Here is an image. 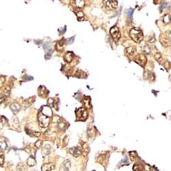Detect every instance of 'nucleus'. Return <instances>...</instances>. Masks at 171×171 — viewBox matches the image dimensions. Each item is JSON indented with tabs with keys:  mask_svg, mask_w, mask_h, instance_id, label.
I'll return each mask as SVG.
<instances>
[{
	"mask_svg": "<svg viewBox=\"0 0 171 171\" xmlns=\"http://www.w3.org/2000/svg\"><path fill=\"white\" fill-rule=\"evenodd\" d=\"M49 121H50V117L44 115L42 112L39 115V123L41 127L43 128L47 127L49 124Z\"/></svg>",
	"mask_w": 171,
	"mask_h": 171,
	"instance_id": "2",
	"label": "nucleus"
},
{
	"mask_svg": "<svg viewBox=\"0 0 171 171\" xmlns=\"http://www.w3.org/2000/svg\"><path fill=\"white\" fill-rule=\"evenodd\" d=\"M4 156L2 155V154H1V162H0V164H1V165H3V164H4Z\"/></svg>",
	"mask_w": 171,
	"mask_h": 171,
	"instance_id": "31",
	"label": "nucleus"
},
{
	"mask_svg": "<svg viewBox=\"0 0 171 171\" xmlns=\"http://www.w3.org/2000/svg\"><path fill=\"white\" fill-rule=\"evenodd\" d=\"M42 113H43L44 115L47 116L48 117H51L52 116V111L47 106H45L43 107V110H42Z\"/></svg>",
	"mask_w": 171,
	"mask_h": 171,
	"instance_id": "10",
	"label": "nucleus"
},
{
	"mask_svg": "<svg viewBox=\"0 0 171 171\" xmlns=\"http://www.w3.org/2000/svg\"><path fill=\"white\" fill-rule=\"evenodd\" d=\"M0 145H1V150L6 149V148H7V144H6V142L5 141H2V140H1Z\"/></svg>",
	"mask_w": 171,
	"mask_h": 171,
	"instance_id": "21",
	"label": "nucleus"
},
{
	"mask_svg": "<svg viewBox=\"0 0 171 171\" xmlns=\"http://www.w3.org/2000/svg\"><path fill=\"white\" fill-rule=\"evenodd\" d=\"M54 169H55V166H54V164H53L51 163L45 164L41 167L42 171H52Z\"/></svg>",
	"mask_w": 171,
	"mask_h": 171,
	"instance_id": "8",
	"label": "nucleus"
},
{
	"mask_svg": "<svg viewBox=\"0 0 171 171\" xmlns=\"http://www.w3.org/2000/svg\"><path fill=\"white\" fill-rule=\"evenodd\" d=\"M59 171H68V168L66 167L65 166H64V165H63V164H62V165L60 166Z\"/></svg>",
	"mask_w": 171,
	"mask_h": 171,
	"instance_id": "27",
	"label": "nucleus"
},
{
	"mask_svg": "<svg viewBox=\"0 0 171 171\" xmlns=\"http://www.w3.org/2000/svg\"><path fill=\"white\" fill-rule=\"evenodd\" d=\"M63 44H64V39H62L58 43H57V49H61L63 47Z\"/></svg>",
	"mask_w": 171,
	"mask_h": 171,
	"instance_id": "20",
	"label": "nucleus"
},
{
	"mask_svg": "<svg viewBox=\"0 0 171 171\" xmlns=\"http://www.w3.org/2000/svg\"><path fill=\"white\" fill-rule=\"evenodd\" d=\"M103 4L108 10H114L117 8L116 0H103Z\"/></svg>",
	"mask_w": 171,
	"mask_h": 171,
	"instance_id": "4",
	"label": "nucleus"
},
{
	"mask_svg": "<svg viewBox=\"0 0 171 171\" xmlns=\"http://www.w3.org/2000/svg\"><path fill=\"white\" fill-rule=\"evenodd\" d=\"M17 171H27V167L23 163H20L17 167Z\"/></svg>",
	"mask_w": 171,
	"mask_h": 171,
	"instance_id": "14",
	"label": "nucleus"
},
{
	"mask_svg": "<svg viewBox=\"0 0 171 171\" xmlns=\"http://www.w3.org/2000/svg\"><path fill=\"white\" fill-rule=\"evenodd\" d=\"M129 154H130V158H131V159H132V161H134V159H136V158L137 156L136 152L132 151V152H130V153Z\"/></svg>",
	"mask_w": 171,
	"mask_h": 171,
	"instance_id": "23",
	"label": "nucleus"
},
{
	"mask_svg": "<svg viewBox=\"0 0 171 171\" xmlns=\"http://www.w3.org/2000/svg\"><path fill=\"white\" fill-rule=\"evenodd\" d=\"M27 165L29 166L32 167L35 166V164H36V159H35L34 156H30V158L27 159Z\"/></svg>",
	"mask_w": 171,
	"mask_h": 171,
	"instance_id": "12",
	"label": "nucleus"
},
{
	"mask_svg": "<svg viewBox=\"0 0 171 171\" xmlns=\"http://www.w3.org/2000/svg\"><path fill=\"white\" fill-rule=\"evenodd\" d=\"M47 103H48V105H49V106H51V107L53 106V100L52 99H49L48 100Z\"/></svg>",
	"mask_w": 171,
	"mask_h": 171,
	"instance_id": "28",
	"label": "nucleus"
},
{
	"mask_svg": "<svg viewBox=\"0 0 171 171\" xmlns=\"http://www.w3.org/2000/svg\"><path fill=\"white\" fill-rule=\"evenodd\" d=\"M69 153L75 158L79 157L81 155V151H79V149L77 147H73V148L70 149H69Z\"/></svg>",
	"mask_w": 171,
	"mask_h": 171,
	"instance_id": "9",
	"label": "nucleus"
},
{
	"mask_svg": "<svg viewBox=\"0 0 171 171\" xmlns=\"http://www.w3.org/2000/svg\"><path fill=\"white\" fill-rule=\"evenodd\" d=\"M130 36L131 38L136 43H140L143 39V34L141 30L138 28H132L130 30Z\"/></svg>",
	"mask_w": 171,
	"mask_h": 171,
	"instance_id": "1",
	"label": "nucleus"
},
{
	"mask_svg": "<svg viewBox=\"0 0 171 171\" xmlns=\"http://www.w3.org/2000/svg\"><path fill=\"white\" fill-rule=\"evenodd\" d=\"M13 127H15V128H18V127H19V120H18V118H13Z\"/></svg>",
	"mask_w": 171,
	"mask_h": 171,
	"instance_id": "18",
	"label": "nucleus"
},
{
	"mask_svg": "<svg viewBox=\"0 0 171 171\" xmlns=\"http://www.w3.org/2000/svg\"><path fill=\"white\" fill-rule=\"evenodd\" d=\"M136 51V48L134 47H127L126 49V52L128 55H130V56H133L134 54Z\"/></svg>",
	"mask_w": 171,
	"mask_h": 171,
	"instance_id": "15",
	"label": "nucleus"
},
{
	"mask_svg": "<svg viewBox=\"0 0 171 171\" xmlns=\"http://www.w3.org/2000/svg\"><path fill=\"white\" fill-rule=\"evenodd\" d=\"M155 59L157 60H159V59L161 58V55H160L159 53H158V54L155 55Z\"/></svg>",
	"mask_w": 171,
	"mask_h": 171,
	"instance_id": "32",
	"label": "nucleus"
},
{
	"mask_svg": "<svg viewBox=\"0 0 171 171\" xmlns=\"http://www.w3.org/2000/svg\"><path fill=\"white\" fill-rule=\"evenodd\" d=\"M71 4L75 8H82L85 4V0H71Z\"/></svg>",
	"mask_w": 171,
	"mask_h": 171,
	"instance_id": "6",
	"label": "nucleus"
},
{
	"mask_svg": "<svg viewBox=\"0 0 171 171\" xmlns=\"http://www.w3.org/2000/svg\"><path fill=\"white\" fill-rule=\"evenodd\" d=\"M167 7H169L168 3H166V2H163L162 4L161 5V8H160V9H161V10H163L164 9L168 8H167Z\"/></svg>",
	"mask_w": 171,
	"mask_h": 171,
	"instance_id": "24",
	"label": "nucleus"
},
{
	"mask_svg": "<svg viewBox=\"0 0 171 171\" xmlns=\"http://www.w3.org/2000/svg\"><path fill=\"white\" fill-rule=\"evenodd\" d=\"M63 165H64L66 167H67V168H70V166H71V162H70V161L68 160V159H66L65 161H64V162H63V164H62Z\"/></svg>",
	"mask_w": 171,
	"mask_h": 171,
	"instance_id": "26",
	"label": "nucleus"
},
{
	"mask_svg": "<svg viewBox=\"0 0 171 171\" xmlns=\"http://www.w3.org/2000/svg\"><path fill=\"white\" fill-rule=\"evenodd\" d=\"M136 62L137 63L142 65V66H144L146 64V62L145 56L143 55V54L138 55V56H137L136 58Z\"/></svg>",
	"mask_w": 171,
	"mask_h": 171,
	"instance_id": "7",
	"label": "nucleus"
},
{
	"mask_svg": "<svg viewBox=\"0 0 171 171\" xmlns=\"http://www.w3.org/2000/svg\"><path fill=\"white\" fill-rule=\"evenodd\" d=\"M76 115H77L78 120H81V121H84V120H85L87 118L88 113H87V111H86V110L85 108L81 107V108L78 109V110L76 112Z\"/></svg>",
	"mask_w": 171,
	"mask_h": 171,
	"instance_id": "3",
	"label": "nucleus"
},
{
	"mask_svg": "<svg viewBox=\"0 0 171 171\" xmlns=\"http://www.w3.org/2000/svg\"><path fill=\"white\" fill-rule=\"evenodd\" d=\"M163 21L165 23H168L169 22L171 21V18H170L169 14H166L163 18Z\"/></svg>",
	"mask_w": 171,
	"mask_h": 171,
	"instance_id": "19",
	"label": "nucleus"
},
{
	"mask_svg": "<svg viewBox=\"0 0 171 171\" xmlns=\"http://www.w3.org/2000/svg\"><path fill=\"white\" fill-rule=\"evenodd\" d=\"M73 53H72V52H68V53L64 56V59L66 62L70 63V62L72 61V60H73Z\"/></svg>",
	"mask_w": 171,
	"mask_h": 171,
	"instance_id": "13",
	"label": "nucleus"
},
{
	"mask_svg": "<svg viewBox=\"0 0 171 171\" xmlns=\"http://www.w3.org/2000/svg\"><path fill=\"white\" fill-rule=\"evenodd\" d=\"M127 14H128V16H129V17L130 18V19H132V17H133V9H132V8H129L127 10Z\"/></svg>",
	"mask_w": 171,
	"mask_h": 171,
	"instance_id": "25",
	"label": "nucleus"
},
{
	"mask_svg": "<svg viewBox=\"0 0 171 171\" xmlns=\"http://www.w3.org/2000/svg\"><path fill=\"white\" fill-rule=\"evenodd\" d=\"M73 41H74V37H72V38H70L67 40V43L71 44V43H73Z\"/></svg>",
	"mask_w": 171,
	"mask_h": 171,
	"instance_id": "29",
	"label": "nucleus"
},
{
	"mask_svg": "<svg viewBox=\"0 0 171 171\" xmlns=\"http://www.w3.org/2000/svg\"><path fill=\"white\" fill-rule=\"evenodd\" d=\"M10 87L9 86H6L4 90V93H3V96H4L6 97H8L9 94H10Z\"/></svg>",
	"mask_w": 171,
	"mask_h": 171,
	"instance_id": "17",
	"label": "nucleus"
},
{
	"mask_svg": "<svg viewBox=\"0 0 171 171\" xmlns=\"http://www.w3.org/2000/svg\"><path fill=\"white\" fill-rule=\"evenodd\" d=\"M10 109L14 114H17L20 110V106L17 103H13L10 105Z\"/></svg>",
	"mask_w": 171,
	"mask_h": 171,
	"instance_id": "11",
	"label": "nucleus"
},
{
	"mask_svg": "<svg viewBox=\"0 0 171 171\" xmlns=\"http://www.w3.org/2000/svg\"><path fill=\"white\" fill-rule=\"evenodd\" d=\"M41 142L40 141V140H38V141L36 142V143H35V145H36V146L37 147V148H39L40 147V144H39V143H40Z\"/></svg>",
	"mask_w": 171,
	"mask_h": 171,
	"instance_id": "30",
	"label": "nucleus"
},
{
	"mask_svg": "<svg viewBox=\"0 0 171 171\" xmlns=\"http://www.w3.org/2000/svg\"><path fill=\"white\" fill-rule=\"evenodd\" d=\"M110 34L115 41H118L119 40L120 37V33L119 29L116 26H114L110 29Z\"/></svg>",
	"mask_w": 171,
	"mask_h": 171,
	"instance_id": "5",
	"label": "nucleus"
},
{
	"mask_svg": "<svg viewBox=\"0 0 171 171\" xmlns=\"http://www.w3.org/2000/svg\"><path fill=\"white\" fill-rule=\"evenodd\" d=\"M83 103H84V104L85 105L86 107H90V97H84V100H83Z\"/></svg>",
	"mask_w": 171,
	"mask_h": 171,
	"instance_id": "16",
	"label": "nucleus"
},
{
	"mask_svg": "<svg viewBox=\"0 0 171 171\" xmlns=\"http://www.w3.org/2000/svg\"><path fill=\"white\" fill-rule=\"evenodd\" d=\"M76 15H77V18L79 19V18H84V14L81 11H77L76 12Z\"/></svg>",
	"mask_w": 171,
	"mask_h": 171,
	"instance_id": "22",
	"label": "nucleus"
}]
</instances>
